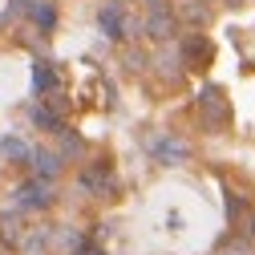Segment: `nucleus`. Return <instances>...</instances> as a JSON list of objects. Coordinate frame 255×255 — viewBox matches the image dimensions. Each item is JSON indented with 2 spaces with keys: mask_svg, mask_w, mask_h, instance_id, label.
<instances>
[{
  "mask_svg": "<svg viewBox=\"0 0 255 255\" xmlns=\"http://www.w3.org/2000/svg\"><path fill=\"white\" fill-rule=\"evenodd\" d=\"M12 203H16V211H49L53 207V182H45V178L20 182L12 190Z\"/></svg>",
  "mask_w": 255,
  "mask_h": 255,
  "instance_id": "nucleus-1",
  "label": "nucleus"
},
{
  "mask_svg": "<svg viewBox=\"0 0 255 255\" xmlns=\"http://www.w3.org/2000/svg\"><path fill=\"white\" fill-rule=\"evenodd\" d=\"M199 106H203V118H207L211 126H223V122L231 118V110H227V102H223V93H219L215 85L199 93Z\"/></svg>",
  "mask_w": 255,
  "mask_h": 255,
  "instance_id": "nucleus-2",
  "label": "nucleus"
},
{
  "mask_svg": "<svg viewBox=\"0 0 255 255\" xmlns=\"http://www.w3.org/2000/svg\"><path fill=\"white\" fill-rule=\"evenodd\" d=\"M33 89L45 93V98H57L61 93V77L53 69V61H33Z\"/></svg>",
  "mask_w": 255,
  "mask_h": 255,
  "instance_id": "nucleus-3",
  "label": "nucleus"
},
{
  "mask_svg": "<svg viewBox=\"0 0 255 255\" xmlns=\"http://www.w3.org/2000/svg\"><path fill=\"white\" fill-rule=\"evenodd\" d=\"M28 166H33V178H45V182H53L57 174H61V154H53V150H33V158H28Z\"/></svg>",
  "mask_w": 255,
  "mask_h": 255,
  "instance_id": "nucleus-4",
  "label": "nucleus"
},
{
  "mask_svg": "<svg viewBox=\"0 0 255 255\" xmlns=\"http://www.w3.org/2000/svg\"><path fill=\"white\" fill-rule=\"evenodd\" d=\"M98 24H102V33H106L110 41H122V37H126V16H122L118 4H106V8L98 12Z\"/></svg>",
  "mask_w": 255,
  "mask_h": 255,
  "instance_id": "nucleus-5",
  "label": "nucleus"
},
{
  "mask_svg": "<svg viewBox=\"0 0 255 255\" xmlns=\"http://www.w3.org/2000/svg\"><path fill=\"white\" fill-rule=\"evenodd\" d=\"M81 186L89 190V195H110V186H114V178H110V166H106V162L89 166V170L81 174Z\"/></svg>",
  "mask_w": 255,
  "mask_h": 255,
  "instance_id": "nucleus-6",
  "label": "nucleus"
},
{
  "mask_svg": "<svg viewBox=\"0 0 255 255\" xmlns=\"http://www.w3.org/2000/svg\"><path fill=\"white\" fill-rule=\"evenodd\" d=\"M146 37H150V41H166V37H174V16H170L166 8H154L150 20H146Z\"/></svg>",
  "mask_w": 255,
  "mask_h": 255,
  "instance_id": "nucleus-7",
  "label": "nucleus"
},
{
  "mask_svg": "<svg viewBox=\"0 0 255 255\" xmlns=\"http://www.w3.org/2000/svg\"><path fill=\"white\" fill-rule=\"evenodd\" d=\"M33 126L45 130V134H65V118H61L53 106H37L33 110Z\"/></svg>",
  "mask_w": 255,
  "mask_h": 255,
  "instance_id": "nucleus-8",
  "label": "nucleus"
},
{
  "mask_svg": "<svg viewBox=\"0 0 255 255\" xmlns=\"http://www.w3.org/2000/svg\"><path fill=\"white\" fill-rule=\"evenodd\" d=\"M0 158H4V162H28V158H33V146L24 138H4L0 142Z\"/></svg>",
  "mask_w": 255,
  "mask_h": 255,
  "instance_id": "nucleus-9",
  "label": "nucleus"
},
{
  "mask_svg": "<svg viewBox=\"0 0 255 255\" xmlns=\"http://www.w3.org/2000/svg\"><path fill=\"white\" fill-rule=\"evenodd\" d=\"M182 57H186V65H203V61H211V41L207 37H186Z\"/></svg>",
  "mask_w": 255,
  "mask_h": 255,
  "instance_id": "nucleus-10",
  "label": "nucleus"
},
{
  "mask_svg": "<svg viewBox=\"0 0 255 255\" xmlns=\"http://www.w3.org/2000/svg\"><path fill=\"white\" fill-rule=\"evenodd\" d=\"M28 16H33V24H37V28H45V33L57 24V8L49 4V0H33V4H28Z\"/></svg>",
  "mask_w": 255,
  "mask_h": 255,
  "instance_id": "nucleus-11",
  "label": "nucleus"
},
{
  "mask_svg": "<svg viewBox=\"0 0 255 255\" xmlns=\"http://www.w3.org/2000/svg\"><path fill=\"white\" fill-rule=\"evenodd\" d=\"M154 154L162 158V162H182V158H186V146L174 142V138H166V142H158V146H154Z\"/></svg>",
  "mask_w": 255,
  "mask_h": 255,
  "instance_id": "nucleus-12",
  "label": "nucleus"
},
{
  "mask_svg": "<svg viewBox=\"0 0 255 255\" xmlns=\"http://www.w3.org/2000/svg\"><path fill=\"white\" fill-rule=\"evenodd\" d=\"M251 231H255V219H251Z\"/></svg>",
  "mask_w": 255,
  "mask_h": 255,
  "instance_id": "nucleus-13",
  "label": "nucleus"
}]
</instances>
